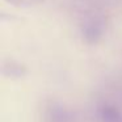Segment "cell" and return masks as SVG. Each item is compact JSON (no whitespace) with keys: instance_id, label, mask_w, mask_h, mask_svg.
<instances>
[{"instance_id":"6da1fadb","label":"cell","mask_w":122,"mask_h":122,"mask_svg":"<svg viewBox=\"0 0 122 122\" xmlns=\"http://www.w3.org/2000/svg\"><path fill=\"white\" fill-rule=\"evenodd\" d=\"M46 121L47 122H75L71 112L64 109L63 106L51 105L46 112Z\"/></svg>"},{"instance_id":"7a4b0ae2","label":"cell","mask_w":122,"mask_h":122,"mask_svg":"<svg viewBox=\"0 0 122 122\" xmlns=\"http://www.w3.org/2000/svg\"><path fill=\"white\" fill-rule=\"evenodd\" d=\"M97 117L100 122H122V112L108 104H104L97 109Z\"/></svg>"},{"instance_id":"3957f363","label":"cell","mask_w":122,"mask_h":122,"mask_svg":"<svg viewBox=\"0 0 122 122\" xmlns=\"http://www.w3.org/2000/svg\"><path fill=\"white\" fill-rule=\"evenodd\" d=\"M5 1L17 7H33V5L42 4L45 0H5Z\"/></svg>"}]
</instances>
